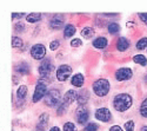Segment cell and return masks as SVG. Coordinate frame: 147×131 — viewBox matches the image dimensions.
<instances>
[{
    "instance_id": "3",
    "label": "cell",
    "mask_w": 147,
    "mask_h": 131,
    "mask_svg": "<svg viewBox=\"0 0 147 131\" xmlns=\"http://www.w3.org/2000/svg\"><path fill=\"white\" fill-rule=\"evenodd\" d=\"M45 104L47 106H51V108L59 105L60 104V92H59V90L52 89V90L48 91L46 93V96H45Z\"/></svg>"
},
{
    "instance_id": "30",
    "label": "cell",
    "mask_w": 147,
    "mask_h": 131,
    "mask_svg": "<svg viewBox=\"0 0 147 131\" xmlns=\"http://www.w3.org/2000/svg\"><path fill=\"white\" fill-rule=\"evenodd\" d=\"M134 126H136V124H134L133 121H128L125 123V131H134Z\"/></svg>"
},
{
    "instance_id": "10",
    "label": "cell",
    "mask_w": 147,
    "mask_h": 131,
    "mask_svg": "<svg viewBox=\"0 0 147 131\" xmlns=\"http://www.w3.org/2000/svg\"><path fill=\"white\" fill-rule=\"evenodd\" d=\"M76 118H77V122L79 124H85L87 123L88 118H90V112L86 108H84V106H80L79 109H77L76 111Z\"/></svg>"
},
{
    "instance_id": "39",
    "label": "cell",
    "mask_w": 147,
    "mask_h": 131,
    "mask_svg": "<svg viewBox=\"0 0 147 131\" xmlns=\"http://www.w3.org/2000/svg\"><path fill=\"white\" fill-rule=\"evenodd\" d=\"M140 131H147V126H142V128L140 129Z\"/></svg>"
},
{
    "instance_id": "14",
    "label": "cell",
    "mask_w": 147,
    "mask_h": 131,
    "mask_svg": "<svg viewBox=\"0 0 147 131\" xmlns=\"http://www.w3.org/2000/svg\"><path fill=\"white\" fill-rule=\"evenodd\" d=\"M88 99H90V92L87 91V90H82V91H80L79 93H78V99H77V102H78V104L79 105H84V104H86L87 102H88Z\"/></svg>"
},
{
    "instance_id": "24",
    "label": "cell",
    "mask_w": 147,
    "mask_h": 131,
    "mask_svg": "<svg viewBox=\"0 0 147 131\" xmlns=\"http://www.w3.org/2000/svg\"><path fill=\"white\" fill-rule=\"evenodd\" d=\"M107 30L111 34H117L120 31V26H119V24H117V22H111V24H108Z\"/></svg>"
},
{
    "instance_id": "25",
    "label": "cell",
    "mask_w": 147,
    "mask_h": 131,
    "mask_svg": "<svg viewBox=\"0 0 147 131\" xmlns=\"http://www.w3.org/2000/svg\"><path fill=\"white\" fill-rule=\"evenodd\" d=\"M140 115L145 118H147V98L142 100L141 105H140Z\"/></svg>"
},
{
    "instance_id": "5",
    "label": "cell",
    "mask_w": 147,
    "mask_h": 131,
    "mask_svg": "<svg viewBox=\"0 0 147 131\" xmlns=\"http://www.w3.org/2000/svg\"><path fill=\"white\" fill-rule=\"evenodd\" d=\"M47 85L45 83H38L35 86V90H34V94H33V103H38L40 99H42L46 93H47Z\"/></svg>"
},
{
    "instance_id": "29",
    "label": "cell",
    "mask_w": 147,
    "mask_h": 131,
    "mask_svg": "<svg viewBox=\"0 0 147 131\" xmlns=\"http://www.w3.org/2000/svg\"><path fill=\"white\" fill-rule=\"evenodd\" d=\"M64 131H77V129H76V125L73 124V123L67 122L64 125Z\"/></svg>"
},
{
    "instance_id": "7",
    "label": "cell",
    "mask_w": 147,
    "mask_h": 131,
    "mask_svg": "<svg viewBox=\"0 0 147 131\" xmlns=\"http://www.w3.org/2000/svg\"><path fill=\"white\" fill-rule=\"evenodd\" d=\"M95 118L98 121L100 122H104V123H108L111 121L112 118V115H111V111H109L107 108H100V109H96L95 113H94Z\"/></svg>"
},
{
    "instance_id": "18",
    "label": "cell",
    "mask_w": 147,
    "mask_h": 131,
    "mask_svg": "<svg viewBox=\"0 0 147 131\" xmlns=\"http://www.w3.org/2000/svg\"><path fill=\"white\" fill-rule=\"evenodd\" d=\"M16 71L20 75H28L30 73V66L27 63H20L16 66Z\"/></svg>"
},
{
    "instance_id": "23",
    "label": "cell",
    "mask_w": 147,
    "mask_h": 131,
    "mask_svg": "<svg viewBox=\"0 0 147 131\" xmlns=\"http://www.w3.org/2000/svg\"><path fill=\"white\" fill-rule=\"evenodd\" d=\"M26 20L28 22H38V21L41 20V14L40 13H31V14H27Z\"/></svg>"
},
{
    "instance_id": "38",
    "label": "cell",
    "mask_w": 147,
    "mask_h": 131,
    "mask_svg": "<svg viewBox=\"0 0 147 131\" xmlns=\"http://www.w3.org/2000/svg\"><path fill=\"white\" fill-rule=\"evenodd\" d=\"M50 131H60V129H59L58 126H53V128H52Z\"/></svg>"
},
{
    "instance_id": "1",
    "label": "cell",
    "mask_w": 147,
    "mask_h": 131,
    "mask_svg": "<svg viewBox=\"0 0 147 131\" xmlns=\"http://www.w3.org/2000/svg\"><path fill=\"white\" fill-rule=\"evenodd\" d=\"M132 103L133 99L128 93H119L113 98V108L119 112H124L131 108Z\"/></svg>"
},
{
    "instance_id": "27",
    "label": "cell",
    "mask_w": 147,
    "mask_h": 131,
    "mask_svg": "<svg viewBox=\"0 0 147 131\" xmlns=\"http://www.w3.org/2000/svg\"><path fill=\"white\" fill-rule=\"evenodd\" d=\"M22 40H21V38H19V37H13L12 38V46L13 47H16V49H18V47H20V46H22Z\"/></svg>"
},
{
    "instance_id": "17",
    "label": "cell",
    "mask_w": 147,
    "mask_h": 131,
    "mask_svg": "<svg viewBox=\"0 0 147 131\" xmlns=\"http://www.w3.org/2000/svg\"><path fill=\"white\" fill-rule=\"evenodd\" d=\"M107 45L108 41L105 37H98L96 39L93 40V46L95 49H105V47H107Z\"/></svg>"
},
{
    "instance_id": "4",
    "label": "cell",
    "mask_w": 147,
    "mask_h": 131,
    "mask_svg": "<svg viewBox=\"0 0 147 131\" xmlns=\"http://www.w3.org/2000/svg\"><path fill=\"white\" fill-rule=\"evenodd\" d=\"M71 75H72V67L67 64L60 65L57 70V79L59 81H66Z\"/></svg>"
},
{
    "instance_id": "19",
    "label": "cell",
    "mask_w": 147,
    "mask_h": 131,
    "mask_svg": "<svg viewBox=\"0 0 147 131\" xmlns=\"http://www.w3.org/2000/svg\"><path fill=\"white\" fill-rule=\"evenodd\" d=\"M94 29L93 27H90V26H86V27H84L82 31H81V35L84 38H86V39H91L92 37H94Z\"/></svg>"
},
{
    "instance_id": "32",
    "label": "cell",
    "mask_w": 147,
    "mask_h": 131,
    "mask_svg": "<svg viewBox=\"0 0 147 131\" xmlns=\"http://www.w3.org/2000/svg\"><path fill=\"white\" fill-rule=\"evenodd\" d=\"M81 45H82V43H81V40L78 39V38L71 40V46H72V47H79V46H81Z\"/></svg>"
},
{
    "instance_id": "6",
    "label": "cell",
    "mask_w": 147,
    "mask_h": 131,
    "mask_svg": "<svg viewBox=\"0 0 147 131\" xmlns=\"http://www.w3.org/2000/svg\"><path fill=\"white\" fill-rule=\"evenodd\" d=\"M46 54V49L42 44H35L31 47V56L35 60H40Z\"/></svg>"
},
{
    "instance_id": "9",
    "label": "cell",
    "mask_w": 147,
    "mask_h": 131,
    "mask_svg": "<svg viewBox=\"0 0 147 131\" xmlns=\"http://www.w3.org/2000/svg\"><path fill=\"white\" fill-rule=\"evenodd\" d=\"M132 76H133V71L129 67H121L115 72V78L119 81L128 80L129 78H132Z\"/></svg>"
},
{
    "instance_id": "36",
    "label": "cell",
    "mask_w": 147,
    "mask_h": 131,
    "mask_svg": "<svg viewBox=\"0 0 147 131\" xmlns=\"http://www.w3.org/2000/svg\"><path fill=\"white\" fill-rule=\"evenodd\" d=\"M109 131H122V129L119 125H113L111 129H109Z\"/></svg>"
},
{
    "instance_id": "12",
    "label": "cell",
    "mask_w": 147,
    "mask_h": 131,
    "mask_svg": "<svg viewBox=\"0 0 147 131\" xmlns=\"http://www.w3.org/2000/svg\"><path fill=\"white\" fill-rule=\"evenodd\" d=\"M78 99V92L76 90H68L66 93H65V96H64V103L69 105L72 104L74 100Z\"/></svg>"
},
{
    "instance_id": "8",
    "label": "cell",
    "mask_w": 147,
    "mask_h": 131,
    "mask_svg": "<svg viewBox=\"0 0 147 131\" xmlns=\"http://www.w3.org/2000/svg\"><path fill=\"white\" fill-rule=\"evenodd\" d=\"M53 69H54V65L52 64V62L50 60V59H45L38 70H39V73H40L41 77H47V76L51 75Z\"/></svg>"
},
{
    "instance_id": "15",
    "label": "cell",
    "mask_w": 147,
    "mask_h": 131,
    "mask_svg": "<svg viewBox=\"0 0 147 131\" xmlns=\"http://www.w3.org/2000/svg\"><path fill=\"white\" fill-rule=\"evenodd\" d=\"M47 122H48V116L47 113H42L39 118V123L36 125V130L35 131H45L46 126H47Z\"/></svg>"
},
{
    "instance_id": "37",
    "label": "cell",
    "mask_w": 147,
    "mask_h": 131,
    "mask_svg": "<svg viewBox=\"0 0 147 131\" xmlns=\"http://www.w3.org/2000/svg\"><path fill=\"white\" fill-rule=\"evenodd\" d=\"M25 16V13H12V18H21Z\"/></svg>"
},
{
    "instance_id": "13",
    "label": "cell",
    "mask_w": 147,
    "mask_h": 131,
    "mask_svg": "<svg viewBox=\"0 0 147 131\" xmlns=\"http://www.w3.org/2000/svg\"><path fill=\"white\" fill-rule=\"evenodd\" d=\"M128 47H129V41L128 39H126L125 37H120L117 41V49L118 51L120 52H124L126 50H128Z\"/></svg>"
},
{
    "instance_id": "35",
    "label": "cell",
    "mask_w": 147,
    "mask_h": 131,
    "mask_svg": "<svg viewBox=\"0 0 147 131\" xmlns=\"http://www.w3.org/2000/svg\"><path fill=\"white\" fill-rule=\"evenodd\" d=\"M138 16H139L140 20H141V21L145 24V25L147 26V13H139Z\"/></svg>"
},
{
    "instance_id": "33",
    "label": "cell",
    "mask_w": 147,
    "mask_h": 131,
    "mask_svg": "<svg viewBox=\"0 0 147 131\" xmlns=\"http://www.w3.org/2000/svg\"><path fill=\"white\" fill-rule=\"evenodd\" d=\"M14 30H16V32H24L25 31V25L21 22H18V24H16Z\"/></svg>"
},
{
    "instance_id": "31",
    "label": "cell",
    "mask_w": 147,
    "mask_h": 131,
    "mask_svg": "<svg viewBox=\"0 0 147 131\" xmlns=\"http://www.w3.org/2000/svg\"><path fill=\"white\" fill-rule=\"evenodd\" d=\"M66 106H67V104L60 103L59 106H58V115H63L65 112V110H66Z\"/></svg>"
},
{
    "instance_id": "22",
    "label": "cell",
    "mask_w": 147,
    "mask_h": 131,
    "mask_svg": "<svg viewBox=\"0 0 147 131\" xmlns=\"http://www.w3.org/2000/svg\"><path fill=\"white\" fill-rule=\"evenodd\" d=\"M26 94H27V86H25V85L19 86V89H18V91H17V97H18V99H19V100H24V99H25V97H26Z\"/></svg>"
},
{
    "instance_id": "28",
    "label": "cell",
    "mask_w": 147,
    "mask_h": 131,
    "mask_svg": "<svg viewBox=\"0 0 147 131\" xmlns=\"http://www.w3.org/2000/svg\"><path fill=\"white\" fill-rule=\"evenodd\" d=\"M98 129H99V126H98L95 123H88L82 131H96Z\"/></svg>"
},
{
    "instance_id": "16",
    "label": "cell",
    "mask_w": 147,
    "mask_h": 131,
    "mask_svg": "<svg viewBox=\"0 0 147 131\" xmlns=\"http://www.w3.org/2000/svg\"><path fill=\"white\" fill-rule=\"evenodd\" d=\"M84 80H85L84 76H82L81 73H77V75H74V76L72 77L71 84H72L73 86H76V88H81L82 84H84Z\"/></svg>"
},
{
    "instance_id": "20",
    "label": "cell",
    "mask_w": 147,
    "mask_h": 131,
    "mask_svg": "<svg viewBox=\"0 0 147 131\" xmlns=\"http://www.w3.org/2000/svg\"><path fill=\"white\" fill-rule=\"evenodd\" d=\"M77 29L74 25H72V24H68V25L65 26V30H64V35L65 38H71L72 35H74Z\"/></svg>"
},
{
    "instance_id": "11",
    "label": "cell",
    "mask_w": 147,
    "mask_h": 131,
    "mask_svg": "<svg viewBox=\"0 0 147 131\" xmlns=\"http://www.w3.org/2000/svg\"><path fill=\"white\" fill-rule=\"evenodd\" d=\"M50 26H51L53 30H59V29H61V27L64 26V17H63V16L55 14V16L51 19Z\"/></svg>"
},
{
    "instance_id": "26",
    "label": "cell",
    "mask_w": 147,
    "mask_h": 131,
    "mask_svg": "<svg viewBox=\"0 0 147 131\" xmlns=\"http://www.w3.org/2000/svg\"><path fill=\"white\" fill-rule=\"evenodd\" d=\"M146 47H147V38L144 37V38H141V39L138 40V43H137V49H138V50H145Z\"/></svg>"
},
{
    "instance_id": "2",
    "label": "cell",
    "mask_w": 147,
    "mask_h": 131,
    "mask_svg": "<svg viewBox=\"0 0 147 131\" xmlns=\"http://www.w3.org/2000/svg\"><path fill=\"white\" fill-rule=\"evenodd\" d=\"M111 85L107 79H98L93 83V91L98 97H105L108 94Z\"/></svg>"
},
{
    "instance_id": "21",
    "label": "cell",
    "mask_w": 147,
    "mask_h": 131,
    "mask_svg": "<svg viewBox=\"0 0 147 131\" xmlns=\"http://www.w3.org/2000/svg\"><path fill=\"white\" fill-rule=\"evenodd\" d=\"M133 62L141 65V66H146L147 65V58L144 54H137V56L133 57Z\"/></svg>"
},
{
    "instance_id": "34",
    "label": "cell",
    "mask_w": 147,
    "mask_h": 131,
    "mask_svg": "<svg viewBox=\"0 0 147 131\" xmlns=\"http://www.w3.org/2000/svg\"><path fill=\"white\" fill-rule=\"evenodd\" d=\"M59 45H60V41H59V40H53V41L50 44V49L54 51V50H57L58 47H59Z\"/></svg>"
}]
</instances>
